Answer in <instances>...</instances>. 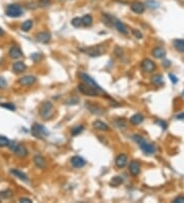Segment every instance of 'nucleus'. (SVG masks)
Instances as JSON below:
<instances>
[{
  "instance_id": "f257e3e1",
  "label": "nucleus",
  "mask_w": 184,
  "mask_h": 203,
  "mask_svg": "<svg viewBox=\"0 0 184 203\" xmlns=\"http://www.w3.org/2000/svg\"><path fill=\"white\" fill-rule=\"evenodd\" d=\"M133 140L135 141L137 144H138L139 147H140V149H141L142 151L145 153V154H147V155H153V154H154V153L157 152L156 146H153V145H151V144L147 143L146 141L143 139L142 137H140V135L134 134V135H133Z\"/></svg>"
},
{
  "instance_id": "f03ea898",
  "label": "nucleus",
  "mask_w": 184,
  "mask_h": 203,
  "mask_svg": "<svg viewBox=\"0 0 184 203\" xmlns=\"http://www.w3.org/2000/svg\"><path fill=\"white\" fill-rule=\"evenodd\" d=\"M39 114L43 119H45V120L50 119L52 115H53V105H52L50 102L43 103L40 107Z\"/></svg>"
},
{
  "instance_id": "7ed1b4c3",
  "label": "nucleus",
  "mask_w": 184,
  "mask_h": 203,
  "mask_svg": "<svg viewBox=\"0 0 184 203\" xmlns=\"http://www.w3.org/2000/svg\"><path fill=\"white\" fill-rule=\"evenodd\" d=\"M78 89L80 90L81 93H83V95H85V96H98V92H100L98 89H96L95 87L85 83V82L79 84Z\"/></svg>"
},
{
  "instance_id": "20e7f679",
  "label": "nucleus",
  "mask_w": 184,
  "mask_h": 203,
  "mask_svg": "<svg viewBox=\"0 0 184 203\" xmlns=\"http://www.w3.org/2000/svg\"><path fill=\"white\" fill-rule=\"evenodd\" d=\"M31 133L36 139H42V137L48 134V131L46 130V128L43 125L39 124V123H35L31 128Z\"/></svg>"
},
{
  "instance_id": "39448f33",
  "label": "nucleus",
  "mask_w": 184,
  "mask_h": 203,
  "mask_svg": "<svg viewBox=\"0 0 184 203\" xmlns=\"http://www.w3.org/2000/svg\"><path fill=\"white\" fill-rule=\"evenodd\" d=\"M5 13L9 17H19L23 14V9L19 4H9L5 9Z\"/></svg>"
},
{
  "instance_id": "423d86ee",
  "label": "nucleus",
  "mask_w": 184,
  "mask_h": 203,
  "mask_svg": "<svg viewBox=\"0 0 184 203\" xmlns=\"http://www.w3.org/2000/svg\"><path fill=\"white\" fill-rule=\"evenodd\" d=\"M37 78L35 77V76H32V75H26V76H23L22 78H20V84L23 85V86H31V85H33L35 82H36Z\"/></svg>"
},
{
  "instance_id": "0eeeda50",
  "label": "nucleus",
  "mask_w": 184,
  "mask_h": 203,
  "mask_svg": "<svg viewBox=\"0 0 184 203\" xmlns=\"http://www.w3.org/2000/svg\"><path fill=\"white\" fill-rule=\"evenodd\" d=\"M71 164L75 168H82L86 165V161L81 156H74L71 158Z\"/></svg>"
},
{
  "instance_id": "6e6552de",
  "label": "nucleus",
  "mask_w": 184,
  "mask_h": 203,
  "mask_svg": "<svg viewBox=\"0 0 184 203\" xmlns=\"http://www.w3.org/2000/svg\"><path fill=\"white\" fill-rule=\"evenodd\" d=\"M80 77H81V79H83V81L85 82V83H87V84H89V85H91V86H93V87H95L96 89H98L99 92H102V89H101V87L99 86V85L96 83V82L93 80V79L90 77V76H88L87 74H85V73H81L80 74Z\"/></svg>"
},
{
  "instance_id": "1a4fd4ad",
  "label": "nucleus",
  "mask_w": 184,
  "mask_h": 203,
  "mask_svg": "<svg viewBox=\"0 0 184 203\" xmlns=\"http://www.w3.org/2000/svg\"><path fill=\"white\" fill-rule=\"evenodd\" d=\"M141 68L143 71L145 72H153L154 69H156V65L151 60L150 58H145V60L142 61L141 63Z\"/></svg>"
},
{
  "instance_id": "9d476101",
  "label": "nucleus",
  "mask_w": 184,
  "mask_h": 203,
  "mask_svg": "<svg viewBox=\"0 0 184 203\" xmlns=\"http://www.w3.org/2000/svg\"><path fill=\"white\" fill-rule=\"evenodd\" d=\"M140 169H141V166H140V163L138 161L133 160L131 161L130 166H129V171L133 176H137L140 173Z\"/></svg>"
},
{
  "instance_id": "9b49d317",
  "label": "nucleus",
  "mask_w": 184,
  "mask_h": 203,
  "mask_svg": "<svg viewBox=\"0 0 184 203\" xmlns=\"http://www.w3.org/2000/svg\"><path fill=\"white\" fill-rule=\"evenodd\" d=\"M13 152H14V154L20 158H25L26 156L28 155L27 148L23 145H20V144H17V146L16 147V149L13 150Z\"/></svg>"
},
{
  "instance_id": "f8f14e48",
  "label": "nucleus",
  "mask_w": 184,
  "mask_h": 203,
  "mask_svg": "<svg viewBox=\"0 0 184 203\" xmlns=\"http://www.w3.org/2000/svg\"><path fill=\"white\" fill-rule=\"evenodd\" d=\"M114 26H115V27L117 28V30H118L120 33L123 34V35H127L128 32H129L127 26L119 20H115V22H114Z\"/></svg>"
},
{
  "instance_id": "ddd939ff",
  "label": "nucleus",
  "mask_w": 184,
  "mask_h": 203,
  "mask_svg": "<svg viewBox=\"0 0 184 203\" xmlns=\"http://www.w3.org/2000/svg\"><path fill=\"white\" fill-rule=\"evenodd\" d=\"M33 161H34V163H35V165H36L38 168H40V169H44L45 167H46V159L43 156H41V155H36L34 157V159H33Z\"/></svg>"
},
{
  "instance_id": "4468645a",
  "label": "nucleus",
  "mask_w": 184,
  "mask_h": 203,
  "mask_svg": "<svg viewBox=\"0 0 184 203\" xmlns=\"http://www.w3.org/2000/svg\"><path fill=\"white\" fill-rule=\"evenodd\" d=\"M8 55H9V57L11 58H14V60H16V58H20L23 57V51L22 49H20L19 46H13V47L10 48L9 52H8Z\"/></svg>"
},
{
  "instance_id": "2eb2a0df",
  "label": "nucleus",
  "mask_w": 184,
  "mask_h": 203,
  "mask_svg": "<svg viewBox=\"0 0 184 203\" xmlns=\"http://www.w3.org/2000/svg\"><path fill=\"white\" fill-rule=\"evenodd\" d=\"M37 41H39L41 43H48L51 39V35L48 33V32H40V33L37 34Z\"/></svg>"
},
{
  "instance_id": "dca6fc26",
  "label": "nucleus",
  "mask_w": 184,
  "mask_h": 203,
  "mask_svg": "<svg viewBox=\"0 0 184 203\" xmlns=\"http://www.w3.org/2000/svg\"><path fill=\"white\" fill-rule=\"evenodd\" d=\"M127 161H128V157L127 155L125 154H120L118 157L116 158L115 162H116V165L119 167V168H123L125 165L127 164Z\"/></svg>"
},
{
  "instance_id": "f3484780",
  "label": "nucleus",
  "mask_w": 184,
  "mask_h": 203,
  "mask_svg": "<svg viewBox=\"0 0 184 203\" xmlns=\"http://www.w3.org/2000/svg\"><path fill=\"white\" fill-rule=\"evenodd\" d=\"M83 51L88 54L90 57H99V55H101L102 52H103V51L99 47H89L87 49H83Z\"/></svg>"
},
{
  "instance_id": "a211bd4d",
  "label": "nucleus",
  "mask_w": 184,
  "mask_h": 203,
  "mask_svg": "<svg viewBox=\"0 0 184 203\" xmlns=\"http://www.w3.org/2000/svg\"><path fill=\"white\" fill-rule=\"evenodd\" d=\"M144 9H145V7L141 2H134V3L131 4V10L135 13H138V14L142 13L143 11H144Z\"/></svg>"
},
{
  "instance_id": "6ab92c4d",
  "label": "nucleus",
  "mask_w": 184,
  "mask_h": 203,
  "mask_svg": "<svg viewBox=\"0 0 184 203\" xmlns=\"http://www.w3.org/2000/svg\"><path fill=\"white\" fill-rule=\"evenodd\" d=\"M93 127L97 130H101V131H107L110 129L109 125L106 124L104 122L100 121V120H96V121L93 122Z\"/></svg>"
},
{
  "instance_id": "aec40b11",
  "label": "nucleus",
  "mask_w": 184,
  "mask_h": 203,
  "mask_svg": "<svg viewBox=\"0 0 184 203\" xmlns=\"http://www.w3.org/2000/svg\"><path fill=\"white\" fill-rule=\"evenodd\" d=\"M143 120H144V117L143 115H141L140 113H137V114H134V115L130 118V122L132 123L134 125H139L140 123L143 122Z\"/></svg>"
},
{
  "instance_id": "412c9836",
  "label": "nucleus",
  "mask_w": 184,
  "mask_h": 203,
  "mask_svg": "<svg viewBox=\"0 0 184 203\" xmlns=\"http://www.w3.org/2000/svg\"><path fill=\"white\" fill-rule=\"evenodd\" d=\"M153 55L157 58H163L166 55V51L161 46H157L153 51Z\"/></svg>"
},
{
  "instance_id": "4be33fe9",
  "label": "nucleus",
  "mask_w": 184,
  "mask_h": 203,
  "mask_svg": "<svg viewBox=\"0 0 184 203\" xmlns=\"http://www.w3.org/2000/svg\"><path fill=\"white\" fill-rule=\"evenodd\" d=\"M13 72H16V73H22L26 70V65L25 63H23V62H16V63L13 64Z\"/></svg>"
},
{
  "instance_id": "5701e85b",
  "label": "nucleus",
  "mask_w": 184,
  "mask_h": 203,
  "mask_svg": "<svg viewBox=\"0 0 184 203\" xmlns=\"http://www.w3.org/2000/svg\"><path fill=\"white\" fill-rule=\"evenodd\" d=\"M10 172L13 173V175H16V178H19L20 179H22V181H24V182H28L29 181L28 176L26 175L24 172L20 171V170H17V169H10Z\"/></svg>"
},
{
  "instance_id": "b1692460",
  "label": "nucleus",
  "mask_w": 184,
  "mask_h": 203,
  "mask_svg": "<svg viewBox=\"0 0 184 203\" xmlns=\"http://www.w3.org/2000/svg\"><path fill=\"white\" fill-rule=\"evenodd\" d=\"M86 104H87V108H88L93 114H103L104 113L103 109L100 108V107H98V106H95V105L90 106L89 103H86Z\"/></svg>"
},
{
  "instance_id": "393cba45",
  "label": "nucleus",
  "mask_w": 184,
  "mask_h": 203,
  "mask_svg": "<svg viewBox=\"0 0 184 203\" xmlns=\"http://www.w3.org/2000/svg\"><path fill=\"white\" fill-rule=\"evenodd\" d=\"M81 20H82V25L85 26V27H89V26L92 25L93 19L90 14H85L83 17H81Z\"/></svg>"
},
{
  "instance_id": "a878e982",
  "label": "nucleus",
  "mask_w": 184,
  "mask_h": 203,
  "mask_svg": "<svg viewBox=\"0 0 184 203\" xmlns=\"http://www.w3.org/2000/svg\"><path fill=\"white\" fill-rule=\"evenodd\" d=\"M173 44H174V47L176 48L178 51L184 52V40L176 39V40H174Z\"/></svg>"
},
{
  "instance_id": "bb28decb",
  "label": "nucleus",
  "mask_w": 184,
  "mask_h": 203,
  "mask_svg": "<svg viewBox=\"0 0 184 203\" xmlns=\"http://www.w3.org/2000/svg\"><path fill=\"white\" fill-rule=\"evenodd\" d=\"M122 183H123V178L122 176H119V175L114 176L110 182V186H113V187H119Z\"/></svg>"
},
{
  "instance_id": "cd10ccee",
  "label": "nucleus",
  "mask_w": 184,
  "mask_h": 203,
  "mask_svg": "<svg viewBox=\"0 0 184 203\" xmlns=\"http://www.w3.org/2000/svg\"><path fill=\"white\" fill-rule=\"evenodd\" d=\"M32 27H33V21L32 20H27L26 22H24L22 24V31H24V32H28V31H30L31 29H32Z\"/></svg>"
},
{
  "instance_id": "c85d7f7f",
  "label": "nucleus",
  "mask_w": 184,
  "mask_h": 203,
  "mask_svg": "<svg viewBox=\"0 0 184 203\" xmlns=\"http://www.w3.org/2000/svg\"><path fill=\"white\" fill-rule=\"evenodd\" d=\"M151 82H153L154 85H157V86H161V85L164 83V78H163V76L160 74L154 75L153 77L151 78Z\"/></svg>"
},
{
  "instance_id": "c756f323",
  "label": "nucleus",
  "mask_w": 184,
  "mask_h": 203,
  "mask_svg": "<svg viewBox=\"0 0 184 203\" xmlns=\"http://www.w3.org/2000/svg\"><path fill=\"white\" fill-rule=\"evenodd\" d=\"M11 197H13V191L9 190V189L1 191V192H0V198H2V199H10Z\"/></svg>"
},
{
  "instance_id": "7c9ffc66",
  "label": "nucleus",
  "mask_w": 184,
  "mask_h": 203,
  "mask_svg": "<svg viewBox=\"0 0 184 203\" xmlns=\"http://www.w3.org/2000/svg\"><path fill=\"white\" fill-rule=\"evenodd\" d=\"M103 23L109 27L114 26V20L112 17H110L109 14H103Z\"/></svg>"
},
{
  "instance_id": "2f4dec72",
  "label": "nucleus",
  "mask_w": 184,
  "mask_h": 203,
  "mask_svg": "<svg viewBox=\"0 0 184 203\" xmlns=\"http://www.w3.org/2000/svg\"><path fill=\"white\" fill-rule=\"evenodd\" d=\"M83 130H84V126L80 125V126H75V127H73L71 132L73 135H78V134H80Z\"/></svg>"
},
{
  "instance_id": "473e14b6",
  "label": "nucleus",
  "mask_w": 184,
  "mask_h": 203,
  "mask_svg": "<svg viewBox=\"0 0 184 203\" xmlns=\"http://www.w3.org/2000/svg\"><path fill=\"white\" fill-rule=\"evenodd\" d=\"M71 24L74 26L75 28H79L82 26V20L80 17H74V19L71 21Z\"/></svg>"
},
{
  "instance_id": "72a5a7b5",
  "label": "nucleus",
  "mask_w": 184,
  "mask_h": 203,
  "mask_svg": "<svg viewBox=\"0 0 184 203\" xmlns=\"http://www.w3.org/2000/svg\"><path fill=\"white\" fill-rule=\"evenodd\" d=\"M8 144H9V140L7 137H3V135H0V148L8 146Z\"/></svg>"
},
{
  "instance_id": "f704fd0d",
  "label": "nucleus",
  "mask_w": 184,
  "mask_h": 203,
  "mask_svg": "<svg viewBox=\"0 0 184 203\" xmlns=\"http://www.w3.org/2000/svg\"><path fill=\"white\" fill-rule=\"evenodd\" d=\"M7 87V82L3 77H0V89H5Z\"/></svg>"
},
{
  "instance_id": "c9c22d12",
  "label": "nucleus",
  "mask_w": 184,
  "mask_h": 203,
  "mask_svg": "<svg viewBox=\"0 0 184 203\" xmlns=\"http://www.w3.org/2000/svg\"><path fill=\"white\" fill-rule=\"evenodd\" d=\"M1 107L9 109V110H11V111L16 110V106L13 105V104H10V103H8V104H1Z\"/></svg>"
},
{
  "instance_id": "e433bc0d",
  "label": "nucleus",
  "mask_w": 184,
  "mask_h": 203,
  "mask_svg": "<svg viewBox=\"0 0 184 203\" xmlns=\"http://www.w3.org/2000/svg\"><path fill=\"white\" fill-rule=\"evenodd\" d=\"M133 34H134V36L135 37H137V38H142V34H141V32H140L139 30H133Z\"/></svg>"
},
{
  "instance_id": "4c0bfd02",
  "label": "nucleus",
  "mask_w": 184,
  "mask_h": 203,
  "mask_svg": "<svg viewBox=\"0 0 184 203\" xmlns=\"http://www.w3.org/2000/svg\"><path fill=\"white\" fill-rule=\"evenodd\" d=\"M39 2L42 6H47L50 3V0H39Z\"/></svg>"
},
{
  "instance_id": "58836bf2",
  "label": "nucleus",
  "mask_w": 184,
  "mask_h": 203,
  "mask_svg": "<svg viewBox=\"0 0 184 203\" xmlns=\"http://www.w3.org/2000/svg\"><path fill=\"white\" fill-rule=\"evenodd\" d=\"M173 202H175V203H184V197L183 196H180V197H177L176 199H174V201Z\"/></svg>"
},
{
  "instance_id": "ea45409f",
  "label": "nucleus",
  "mask_w": 184,
  "mask_h": 203,
  "mask_svg": "<svg viewBox=\"0 0 184 203\" xmlns=\"http://www.w3.org/2000/svg\"><path fill=\"white\" fill-rule=\"evenodd\" d=\"M169 77L171 78V80H172L173 83H177L178 82V78L176 77V76H174L173 74H169Z\"/></svg>"
},
{
  "instance_id": "a19ab883",
  "label": "nucleus",
  "mask_w": 184,
  "mask_h": 203,
  "mask_svg": "<svg viewBox=\"0 0 184 203\" xmlns=\"http://www.w3.org/2000/svg\"><path fill=\"white\" fill-rule=\"evenodd\" d=\"M20 202H26V203H29V202H32V200L30 198H20Z\"/></svg>"
},
{
  "instance_id": "79ce46f5",
  "label": "nucleus",
  "mask_w": 184,
  "mask_h": 203,
  "mask_svg": "<svg viewBox=\"0 0 184 203\" xmlns=\"http://www.w3.org/2000/svg\"><path fill=\"white\" fill-rule=\"evenodd\" d=\"M157 123H159V124H160L161 126H163V127H164V129H165L166 127H167V124H166L165 122H163V121L161 122V121H159V122H157Z\"/></svg>"
},
{
  "instance_id": "37998d69",
  "label": "nucleus",
  "mask_w": 184,
  "mask_h": 203,
  "mask_svg": "<svg viewBox=\"0 0 184 203\" xmlns=\"http://www.w3.org/2000/svg\"><path fill=\"white\" fill-rule=\"evenodd\" d=\"M164 65H165L166 67H168V66H170L171 63H170V62H169V61H165V63H164Z\"/></svg>"
},
{
  "instance_id": "c03bdc74",
  "label": "nucleus",
  "mask_w": 184,
  "mask_h": 203,
  "mask_svg": "<svg viewBox=\"0 0 184 203\" xmlns=\"http://www.w3.org/2000/svg\"><path fill=\"white\" fill-rule=\"evenodd\" d=\"M177 118H178V119L184 118V113H183V114H181V115H177Z\"/></svg>"
},
{
  "instance_id": "a18cd8bd",
  "label": "nucleus",
  "mask_w": 184,
  "mask_h": 203,
  "mask_svg": "<svg viewBox=\"0 0 184 203\" xmlns=\"http://www.w3.org/2000/svg\"><path fill=\"white\" fill-rule=\"evenodd\" d=\"M1 35H3V30H2V29L0 28V36H1Z\"/></svg>"
},
{
  "instance_id": "49530a36",
  "label": "nucleus",
  "mask_w": 184,
  "mask_h": 203,
  "mask_svg": "<svg viewBox=\"0 0 184 203\" xmlns=\"http://www.w3.org/2000/svg\"><path fill=\"white\" fill-rule=\"evenodd\" d=\"M182 96H183V98H184V92H183V93H182Z\"/></svg>"
}]
</instances>
